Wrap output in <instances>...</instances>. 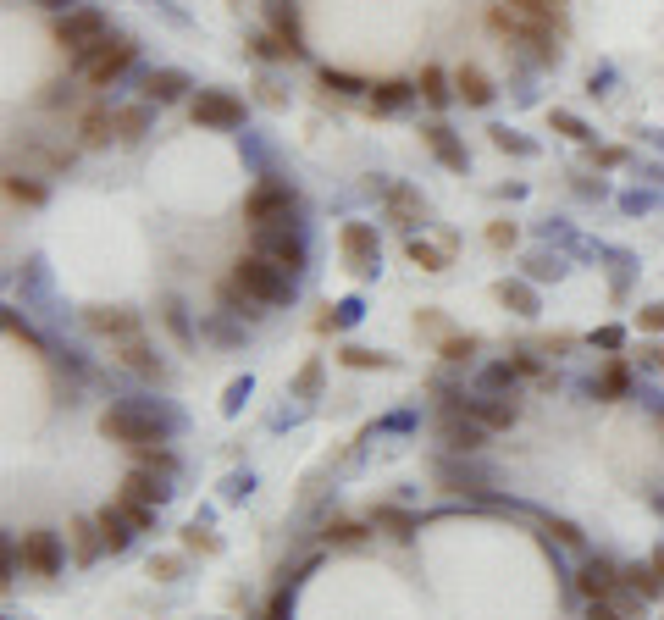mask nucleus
Wrapping results in <instances>:
<instances>
[{"mask_svg": "<svg viewBox=\"0 0 664 620\" xmlns=\"http://www.w3.org/2000/svg\"><path fill=\"white\" fill-rule=\"evenodd\" d=\"M255 250L266 255L272 266H283L288 277L305 272V239H299L288 222H272V227H255Z\"/></svg>", "mask_w": 664, "mask_h": 620, "instance_id": "6e6552de", "label": "nucleus"}, {"mask_svg": "<svg viewBox=\"0 0 664 620\" xmlns=\"http://www.w3.org/2000/svg\"><path fill=\"white\" fill-rule=\"evenodd\" d=\"M133 56H139V45H133L128 34H117V39H106L100 50L78 56V78H83L89 89H106V84H117L122 72L133 67Z\"/></svg>", "mask_w": 664, "mask_h": 620, "instance_id": "39448f33", "label": "nucleus"}, {"mask_svg": "<svg viewBox=\"0 0 664 620\" xmlns=\"http://www.w3.org/2000/svg\"><path fill=\"white\" fill-rule=\"evenodd\" d=\"M371 526H377V532H388V537H399V543H410V537H415V515L388 510V504H382V510L371 515Z\"/></svg>", "mask_w": 664, "mask_h": 620, "instance_id": "473e14b6", "label": "nucleus"}, {"mask_svg": "<svg viewBox=\"0 0 664 620\" xmlns=\"http://www.w3.org/2000/svg\"><path fill=\"white\" fill-rule=\"evenodd\" d=\"M249 50H255L261 61H294V50H288L277 34H255V39H249Z\"/></svg>", "mask_w": 664, "mask_h": 620, "instance_id": "a19ab883", "label": "nucleus"}, {"mask_svg": "<svg viewBox=\"0 0 664 620\" xmlns=\"http://www.w3.org/2000/svg\"><path fill=\"white\" fill-rule=\"evenodd\" d=\"M6 194H12L17 205H45V183L23 178V172H12V178H6Z\"/></svg>", "mask_w": 664, "mask_h": 620, "instance_id": "f704fd0d", "label": "nucleus"}, {"mask_svg": "<svg viewBox=\"0 0 664 620\" xmlns=\"http://www.w3.org/2000/svg\"><path fill=\"white\" fill-rule=\"evenodd\" d=\"M166 482L172 477H155V471H144V465H133L128 477H122V499H139V504H166Z\"/></svg>", "mask_w": 664, "mask_h": 620, "instance_id": "aec40b11", "label": "nucleus"}, {"mask_svg": "<svg viewBox=\"0 0 664 620\" xmlns=\"http://www.w3.org/2000/svg\"><path fill=\"white\" fill-rule=\"evenodd\" d=\"M72 549H78V560H95V554L106 549V537H100V521H72Z\"/></svg>", "mask_w": 664, "mask_h": 620, "instance_id": "72a5a7b5", "label": "nucleus"}, {"mask_svg": "<svg viewBox=\"0 0 664 620\" xmlns=\"http://www.w3.org/2000/svg\"><path fill=\"white\" fill-rule=\"evenodd\" d=\"M45 12H72V0H39Z\"/></svg>", "mask_w": 664, "mask_h": 620, "instance_id": "13d9d810", "label": "nucleus"}, {"mask_svg": "<svg viewBox=\"0 0 664 620\" xmlns=\"http://www.w3.org/2000/svg\"><path fill=\"white\" fill-rule=\"evenodd\" d=\"M6 333H12V338H23V344H28V349H39V338H34V333H28V327H23V322H17V310H6Z\"/></svg>", "mask_w": 664, "mask_h": 620, "instance_id": "5fc2aeb1", "label": "nucleus"}, {"mask_svg": "<svg viewBox=\"0 0 664 620\" xmlns=\"http://www.w3.org/2000/svg\"><path fill=\"white\" fill-rule=\"evenodd\" d=\"M111 139H117V111H106V106L83 111V122H78V144L100 150V144H111Z\"/></svg>", "mask_w": 664, "mask_h": 620, "instance_id": "4be33fe9", "label": "nucleus"}, {"mask_svg": "<svg viewBox=\"0 0 664 620\" xmlns=\"http://www.w3.org/2000/svg\"><path fill=\"white\" fill-rule=\"evenodd\" d=\"M189 72H178V67H155L150 78H144V100H155V106H172V100H183L189 95Z\"/></svg>", "mask_w": 664, "mask_h": 620, "instance_id": "dca6fc26", "label": "nucleus"}, {"mask_svg": "<svg viewBox=\"0 0 664 620\" xmlns=\"http://www.w3.org/2000/svg\"><path fill=\"white\" fill-rule=\"evenodd\" d=\"M438 355L449 360V366H471V355H476V338H471V333H465V338H454V333H449V338L438 344Z\"/></svg>", "mask_w": 664, "mask_h": 620, "instance_id": "e433bc0d", "label": "nucleus"}, {"mask_svg": "<svg viewBox=\"0 0 664 620\" xmlns=\"http://www.w3.org/2000/svg\"><path fill=\"white\" fill-rule=\"evenodd\" d=\"M487 28H493L504 45H515V50H526V56L537 61V67H554L559 61V45H554V28H543V23H532V17H521V12H510L504 0H498L493 12H487Z\"/></svg>", "mask_w": 664, "mask_h": 620, "instance_id": "f03ea898", "label": "nucleus"}, {"mask_svg": "<svg viewBox=\"0 0 664 620\" xmlns=\"http://www.w3.org/2000/svg\"><path fill=\"white\" fill-rule=\"evenodd\" d=\"M620 587H626V576H620V565H609V560H587V565H581V576H576V593L587 598V604L615 598Z\"/></svg>", "mask_w": 664, "mask_h": 620, "instance_id": "ddd939ff", "label": "nucleus"}, {"mask_svg": "<svg viewBox=\"0 0 664 620\" xmlns=\"http://www.w3.org/2000/svg\"><path fill=\"white\" fill-rule=\"evenodd\" d=\"M504 6L543 28H554V34H565V23H570V0H504Z\"/></svg>", "mask_w": 664, "mask_h": 620, "instance_id": "a211bd4d", "label": "nucleus"}, {"mask_svg": "<svg viewBox=\"0 0 664 620\" xmlns=\"http://www.w3.org/2000/svg\"><path fill=\"white\" fill-rule=\"evenodd\" d=\"M294 394L299 399H316L321 394V360H305V371L294 377Z\"/></svg>", "mask_w": 664, "mask_h": 620, "instance_id": "c03bdc74", "label": "nucleus"}, {"mask_svg": "<svg viewBox=\"0 0 664 620\" xmlns=\"http://www.w3.org/2000/svg\"><path fill=\"white\" fill-rule=\"evenodd\" d=\"M548 128H559L565 139H576V144H587V139H593V128H587L581 117H570V111H548Z\"/></svg>", "mask_w": 664, "mask_h": 620, "instance_id": "4c0bfd02", "label": "nucleus"}, {"mask_svg": "<svg viewBox=\"0 0 664 620\" xmlns=\"http://www.w3.org/2000/svg\"><path fill=\"white\" fill-rule=\"evenodd\" d=\"M382 200H388V222H399L404 233L427 227V205H421V194H415L410 183H388V189H382Z\"/></svg>", "mask_w": 664, "mask_h": 620, "instance_id": "4468645a", "label": "nucleus"}, {"mask_svg": "<svg viewBox=\"0 0 664 620\" xmlns=\"http://www.w3.org/2000/svg\"><path fill=\"white\" fill-rule=\"evenodd\" d=\"M338 250H344V266L355 277H371L382 266V244H377V227L371 222H344L338 227Z\"/></svg>", "mask_w": 664, "mask_h": 620, "instance_id": "1a4fd4ad", "label": "nucleus"}, {"mask_svg": "<svg viewBox=\"0 0 664 620\" xmlns=\"http://www.w3.org/2000/svg\"><path fill=\"white\" fill-rule=\"evenodd\" d=\"M493 144H498V150H515V155H532V144H526V139H510V128H493Z\"/></svg>", "mask_w": 664, "mask_h": 620, "instance_id": "3c124183", "label": "nucleus"}, {"mask_svg": "<svg viewBox=\"0 0 664 620\" xmlns=\"http://www.w3.org/2000/svg\"><path fill=\"white\" fill-rule=\"evenodd\" d=\"M637 355H642V366H648V371H659V377H664V344H642Z\"/></svg>", "mask_w": 664, "mask_h": 620, "instance_id": "864d4df0", "label": "nucleus"}, {"mask_svg": "<svg viewBox=\"0 0 664 620\" xmlns=\"http://www.w3.org/2000/svg\"><path fill=\"white\" fill-rule=\"evenodd\" d=\"M620 576H626V587L637 598H659L664 593V576L653 571V565H620Z\"/></svg>", "mask_w": 664, "mask_h": 620, "instance_id": "7c9ffc66", "label": "nucleus"}, {"mask_svg": "<svg viewBox=\"0 0 664 620\" xmlns=\"http://www.w3.org/2000/svg\"><path fill=\"white\" fill-rule=\"evenodd\" d=\"M117 360H122L128 371H139V377H161V360H155V349L144 344L139 333H133V338H117Z\"/></svg>", "mask_w": 664, "mask_h": 620, "instance_id": "5701e85b", "label": "nucleus"}, {"mask_svg": "<svg viewBox=\"0 0 664 620\" xmlns=\"http://www.w3.org/2000/svg\"><path fill=\"white\" fill-rule=\"evenodd\" d=\"M150 576H161V582H172V576H178V560H172V554H161V560H150Z\"/></svg>", "mask_w": 664, "mask_h": 620, "instance_id": "4d7b16f0", "label": "nucleus"}, {"mask_svg": "<svg viewBox=\"0 0 664 620\" xmlns=\"http://www.w3.org/2000/svg\"><path fill=\"white\" fill-rule=\"evenodd\" d=\"M410 95H415V84H404V78H382V84H371V111H399V106H410Z\"/></svg>", "mask_w": 664, "mask_h": 620, "instance_id": "cd10ccee", "label": "nucleus"}, {"mask_svg": "<svg viewBox=\"0 0 664 620\" xmlns=\"http://www.w3.org/2000/svg\"><path fill=\"white\" fill-rule=\"evenodd\" d=\"M106 39H111L106 12H95V6H72V12H61V17H56V45L67 50L72 61L89 56V50H100Z\"/></svg>", "mask_w": 664, "mask_h": 620, "instance_id": "20e7f679", "label": "nucleus"}, {"mask_svg": "<svg viewBox=\"0 0 664 620\" xmlns=\"http://www.w3.org/2000/svg\"><path fill=\"white\" fill-rule=\"evenodd\" d=\"M454 95H460L465 106H493L498 89H493V78H487L482 67H471V61H465V67L454 72Z\"/></svg>", "mask_w": 664, "mask_h": 620, "instance_id": "412c9836", "label": "nucleus"}, {"mask_svg": "<svg viewBox=\"0 0 664 620\" xmlns=\"http://www.w3.org/2000/svg\"><path fill=\"white\" fill-rule=\"evenodd\" d=\"M587 620H631L620 604H609V598H598V604H587Z\"/></svg>", "mask_w": 664, "mask_h": 620, "instance_id": "09e8293b", "label": "nucleus"}, {"mask_svg": "<svg viewBox=\"0 0 664 620\" xmlns=\"http://www.w3.org/2000/svg\"><path fill=\"white\" fill-rule=\"evenodd\" d=\"M133 460H139L144 471H155V477H172V471H178V460H172V449H166V443H139V449H133Z\"/></svg>", "mask_w": 664, "mask_h": 620, "instance_id": "2f4dec72", "label": "nucleus"}, {"mask_svg": "<svg viewBox=\"0 0 664 620\" xmlns=\"http://www.w3.org/2000/svg\"><path fill=\"white\" fill-rule=\"evenodd\" d=\"M415 95L427 100V106H449V78H443V67H421V78H415Z\"/></svg>", "mask_w": 664, "mask_h": 620, "instance_id": "c756f323", "label": "nucleus"}, {"mask_svg": "<svg viewBox=\"0 0 664 620\" xmlns=\"http://www.w3.org/2000/svg\"><path fill=\"white\" fill-rule=\"evenodd\" d=\"M321 89H332V95H371V84H360L355 72H321Z\"/></svg>", "mask_w": 664, "mask_h": 620, "instance_id": "c9c22d12", "label": "nucleus"}, {"mask_svg": "<svg viewBox=\"0 0 664 620\" xmlns=\"http://www.w3.org/2000/svg\"><path fill=\"white\" fill-rule=\"evenodd\" d=\"M421 139H427V150L438 155L449 172H465V144L454 139V128H443V122H427V128H421Z\"/></svg>", "mask_w": 664, "mask_h": 620, "instance_id": "6ab92c4d", "label": "nucleus"}, {"mask_svg": "<svg viewBox=\"0 0 664 620\" xmlns=\"http://www.w3.org/2000/svg\"><path fill=\"white\" fill-rule=\"evenodd\" d=\"M526 272H532V277H559V261H548V255H532V261H526Z\"/></svg>", "mask_w": 664, "mask_h": 620, "instance_id": "6e6d98bb", "label": "nucleus"}, {"mask_svg": "<svg viewBox=\"0 0 664 620\" xmlns=\"http://www.w3.org/2000/svg\"><path fill=\"white\" fill-rule=\"evenodd\" d=\"M117 504L133 521V532H155V510H161V504H139V499H117Z\"/></svg>", "mask_w": 664, "mask_h": 620, "instance_id": "ea45409f", "label": "nucleus"}, {"mask_svg": "<svg viewBox=\"0 0 664 620\" xmlns=\"http://www.w3.org/2000/svg\"><path fill=\"white\" fill-rule=\"evenodd\" d=\"M465 410H471V416L482 421L487 432H510L515 421H521V405H515V394H476V399H465Z\"/></svg>", "mask_w": 664, "mask_h": 620, "instance_id": "f8f14e48", "label": "nucleus"}, {"mask_svg": "<svg viewBox=\"0 0 664 620\" xmlns=\"http://www.w3.org/2000/svg\"><path fill=\"white\" fill-rule=\"evenodd\" d=\"M338 360H344V366H355V371H371V366L382 371V366H393L388 355H371V349H360V344H349V349H344V355H338Z\"/></svg>", "mask_w": 664, "mask_h": 620, "instance_id": "37998d69", "label": "nucleus"}, {"mask_svg": "<svg viewBox=\"0 0 664 620\" xmlns=\"http://www.w3.org/2000/svg\"><path fill=\"white\" fill-rule=\"evenodd\" d=\"M233 283L244 288L249 299H261V305H288L294 299V277L283 272V266H272L261 250H249L233 261Z\"/></svg>", "mask_w": 664, "mask_h": 620, "instance_id": "7ed1b4c3", "label": "nucleus"}, {"mask_svg": "<svg viewBox=\"0 0 664 620\" xmlns=\"http://www.w3.org/2000/svg\"><path fill=\"white\" fill-rule=\"evenodd\" d=\"M150 122H155V100H139V106H122V111H117V139H122V144L144 139V133H150Z\"/></svg>", "mask_w": 664, "mask_h": 620, "instance_id": "393cba45", "label": "nucleus"}, {"mask_svg": "<svg viewBox=\"0 0 664 620\" xmlns=\"http://www.w3.org/2000/svg\"><path fill=\"white\" fill-rule=\"evenodd\" d=\"M266 23H272V34L283 39L294 56H305V34H299V6L294 0H266Z\"/></svg>", "mask_w": 664, "mask_h": 620, "instance_id": "2eb2a0df", "label": "nucleus"}, {"mask_svg": "<svg viewBox=\"0 0 664 620\" xmlns=\"http://www.w3.org/2000/svg\"><path fill=\"white\" fill-rule=\"evenodd\" d=\"M648 565H653V571L664 576V549H653V554H648Z\"/></svg>", "mask_w": 664, "mask_h": 620, "instance_id": "bf43d9fd", "label": "nucleus"}, {"mask_svg": "<svg viewBox=\"0 0 664 620\" xmlns=\"http://www.w3.org/2000/svg\"><path fill=\"white\" fill-rule=\"evenodd\" d=\"M95 521H100V537H106V549H111V554H122V549L133 543V521L122 515V504H106V510H100Z\"/></svg>", "mask_w": 664, "mask_h": 620, "instance_id": "b1692460", "label": "nucleus"}, {"mask_svg": "<svg viewBox=\"0 0 664 620\" xmlns=\"http://www.w3.org/2000/svg\"><path fill=\"white\" fill-rule=\"evenodd\" d=\"M487 244H493V250H510V244H515V227L510 222H493V227H487Z\"/></svg>", "mask_w": 664, "mask_h": 620, "instance_id": "8fccbe9b", "label": "nucleus"}, {"mask_svg": "<svg viewBox=\"0 0 664 620\" xmlns=\"http://www.w3.org/2000/svg\"><path fill=\"white\" fill-rule=\"evenodd\" d=\"M17 560H23L28 576H61V537L45 532V526H34V532H23V543H17Z\"/></svg>", "mask_w": 664, "mask_h": 620, "instance_id": "9b49d317", "label": "nucleus"}, {"mask_svg": "<svg viewBox=\"0 0 664 620\" xmlns=\"http://www.w3.org/2000/svg\"><path fill=\"white\" fill-rule=\"evenodd\" d=\"M299 211V194H294V183H283V178H266L261 189L244 200V216L255 227H272V222H288V216Z\"/></svg>", "mask_w": 664, "mask_h": 620, "instance_id": "0eeeda50", "label": "nucleus"}, {"mask_svg": "<svg viewBox=\"0 0 664 620\" xmlns=\"http://www.w3.org/2000/svg\"><path fill=\"white\" fill-rule=\"evenodd\" d=\"M438 438L449 443L454 454H476L487 443V427L465 410V399H454V405H443V421H438Z\"/></svg>", "mask_w": 664, "mask_h": 620, "instance_id": "9d476101", "label": "nucleus"}, {"mask_svg": "<svg viewBox=\"0 0 664 620\" xmlns=\"http://www.w3.org/2000/svg\"><path fill=\"white\" fill-rule=\"evenodd\" d=\"M548 537H559L565 549H581V526L576 521H548Z\"/></svg>", "mask_w": 664, "mask_h": 620, "instance_id": "49530a36", "label": "nucleus"}, {"mask_svg": "<svg viewBox=\"0 0 664 620\" xmlns=\"http://www.w3.org/2000/svg\"><path fill=\"white\" fill-rule=\"evenodd\" d=\"M321 537H327V543H360V537H366V526H360V521H349V515H332V521H327V532H321Z\"/></svg>", "mask_w": 664, "mask_h": 620, "instance_id": "58836bf2", "label": "nucleus"}, {"mask_svg": "<svg viewBox=\"0 0 664 620\" xmlns=\"http://www.w3.org/2000/svg\"><path fill=\"white\" fill-rule=\"evenodd\" d=\"M89 327H95V333H106V338H133V333H139V310H128V305H95V310H89Z\"/></svg>", "mask_w": 664, "mask_h": 620, "instance_id": "f3484780", "label": "nucleus"}, {"mask_svg": "<svg viewBox=\"0 0 664 620\" xmlns=\"http://www.w3.org/2000/svg\"><path fill=\"white\" fill-rule=\"evenodd\" d=\"M493 299L504 310H515V316H537V294H532V283H521V277H504V283L493 288Z\"/></svg>", "mask_w": 664, "mask_h": 620, "instance_id": "a878e982", "label": "nucleus"}, {"mask_svg": "<svg viewBox=\"0 0 664 620\" xmlns=\"http://www.w3.org/2000/svg\"><path fill=\"white\" fill-rule=\"evenodd\" d=\"M183 549H194V554H222V537H216L211 526H189V532H183Z\"/></svg>", "mask_w": 664, "mask_h": 620, "instance_id": "79ce46f5", "label": "nucleus"}, {"mask_svg": "<svg viewBox=\"0 0 664 620\" xmlns=\"http://www.w3.org/2000/svg\"><path fill=\"white\" fill-rule=\"evenodd\" d=\"M404 255H410L421 272H449V244H432V239H415V233H410Z\"/></svg>", "mask_w": 664, "mask_h": 620, "instance_id": "c85d7f7f", "label": "nucleus"}, {"mask_svg": "<svg viewBox=\"0 0 664 620\" xmlns=\"http://www.w3.org/2000/svg\"><path fill=\"white\" fill-rule=\"evenodd\" d=\"M415 327H427V333H438V338H449V322H443L438 310H421V316H415Z\"/></svg>", "mask_w": 664, "mask_h": 620, "instance_id": "603ef678", "label": "nucleus"}, {"mask_svg": "<svg viewBox=\"0 0 664 620\" xmlns=\"http://www.w3.org/2000/svg\"><path fill=\"white\" fill-rule=\"evenodd\" d=\"M189 117H194V128L233 133L238 122H244V100H238L233 89H200V95L189 100Z\"/></svg>", "mask_w": 664, "mask_h": 620, "instance_id": "423d86ee", "label": "nucleus"}, {"mask_svg": "<svg viewBox=\"0 0 664 620\" xmlns=\"http://www.w3.org/2000/svg\"><path fill=\"white\" fill-rule=\"evenodd\" d=\"M100 432H106L111 443H122V449H139V443H166L172 416L139 405V399H122V405H111L106 416H100Z\"/></svg>", "mask_w": 664, "mask_h": 620, "instance_id": "f257e3e1", "label": "nucleus"}, {"mask_svg": "<svg viewBox=\"0 0 664 620\" xmlns=\"http://www.w3.org/2000/svg\"><path fill=\"white\" fill-rule=\"evenodd\" d=\"M637 327H642V333H664V305H642L637 310Z\"/></svg>", "mask_w": 664, "mask_h": 620, "instance_id": "de8ad7c7", "label": "nucleus"}, {"mask_svg": "<svg viewBox=\"0 0 664 620\" xmlns=\"http://www.w3.org/2000/svg\"><path fill=\"white\" fill-rule=\"evenodd\" d=\"M626 388H631V366L620 355H609L604 371H598V382H593V394L598 399H626Z\"/></svg>", "mask_w": 664, "mask_h": 620, "instance_id": "bb28decb", "label": "nucleus"}, {"mask_svg": "<svg viewBox=\"0 0 664 620\" xmlns=\"http://www.w3.org/2000/svg\"><path fill=\"white\" fill-rule=\"evenodd\" d=\"M166 327L178 333V344H189V316H183V305H178V299H166Z\"/></svg>", "mask_w": 664, "mask_h": 620, "instance_id": "a18cd8bd", "label": "nucleus"}]
</instances>
